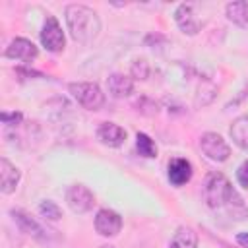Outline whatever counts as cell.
<instances>
[{"instance_id":"30bf717a","label":"cell","mask_w":248,"mask_h":248,"mask_svg":"<svg viewBox=\"0 0 248 248\" xmlns=\"http://www.w3.org/2000/svg\"><path fill=\"white\" fill-rule=\"evenodd\" d=\"M97 140L107 147H120L126 141V130L114 122H103L97 128Z\"/></svg>"},{"instance_id":"9c48e42d","label":"cell","mask_w":248,"mask_h":248,"mask_svg":"<svg viewBox=\"0 0 248 248\" xmlns=\"http://www.w3.org/2000/svg\"><path fill=\"white\" fill-rule=\"evenodd\" d=\"M39 54L37 46L29 41V39H23V37H16L8 48H6V56L12 58V60H23V62H31L35 60Z\"/></svg>"},{"instance_id":"603a6c76","label":"cell","mask_w":248,"mask_h":248,"mask_svg":"<svg viewBox=\"0 0 248 248\" xmlns=\"http://www.w3.org/2000/svg\"><path fill=\"white\" fill-rule=\"evenodd\" d=\"M236 180H238L240 186L248 188V161H244V163L238 167V170H236Z\"/></svg>"},{"instance_id":"7c38bea8","label":"cell","mask_w":248,"mask_h":248,"mask_svg":"<svg viewBox=\"0 0 248 248\" xmlns=\"http://www.w3.org/2000/svg\"><path fill=\"white\" fill-rule=\"evenodd\" d=\"M10 213H12L16 225L19 227L21 232H25V234H29V236H33V238H39V240H45V238H46V231H45L35 219H31V215H27V213L21 211V209H12Z\"/></svg>"},{"instance_id":"8fae6325","label":"cell","mask_w":248,"mask_h":248,"mask_svg":"<svg viewBox=\"0 0 248 248\" xmlns=\"http://www.w3.org/2000/svg\"><path fill=\"white\" fill-rule=\"evenodd\" d=\"M21 172L16 165H12L6 157L0 159V192L2 194H12L16 192L17 184H19Z\"/></svg>"},{"instance_id":"d6986e66","label":"cell","mask_w":248,"mask_h":248,"mask_svg":"<svg viewBox=\"0 0 248 248\" xmlns=\"http://www.w3.org/2000/svg\"><path fill=\"white\" fill-rule=\"evenodd\" d=\"M39 213H41L46 221H60V219H62V209H60L54 202H50V200H43V202L39 203Z\"/></svg>"},{"instance_id":"ffe728a7","label":"cell","mask_w":248,"mask_h":248,"mask_svg":"<svg viewBox=\"0 0 248 248\" xmlns=\"http://www.w3.org/2000/svg\"><path fill=\"white\" fill-rule=\"evenodd\" d=\"M149 64L145 58H136L132 62V68H130V74H132V79H147L149 78Z\"/></svg>"},{"instance_id":"ba28073f","label":"cell","mask_w":248,"mask_h":248,"mask_svg":"<svg viewBox=\"0 0 248 248\" xmlns=\"http://www.w3.org/2000/svg\"><path fill=\"white\" fill-rule=\"evenodd\" d=\"M122 229V217L112 209H99L95 215V231L101 236H116Z\"/></svg>"},{"instance_id":"7402d4cb","label":"cell","mask_w":248,"mask_h":248,"mask_svg":"<svg viewBox=\"0 0 248 248\" xmlns=\"http://www.w3.org/2000/svg\"><path fill=\"white\" fill-rule=\"evenodd\" d=\"M2 122L4 124H10V126H17L21 120H23V114L21 112H2Z\"/></svg>"},{"instance_id":"ac0fdd59","label":"cell","mask_w":248,"mask_h":248,"mask_svg":"<svg viewBox=\"0 0 248 248\" xmlns=\"http://www.w3.org/2000/svg\"><path fill=\"white\" fill-rule=\"evenodd\" d=\"M136 149H138V153L141 157H147V159L157 157V145H155V141L147 134H143V132H138L136 134Z\"/></svg>"},{"instance_id":"52a82bcc","label":"cell","mask_w":248,"mask_h":248,"mask_svg":"<svg viewBox=\"0 0 248 248\" xmlns=\"http://www.w3.org/2000/svg\"><path fill=\"white\" fill-rule=\"evenodd\" d=\"M174 21L178 25V29L186 35H198L200 29H202V21L198 19L196 12H194V6L192 4H180L176 10H174Z\"/></svg>"},{"instance_id":"9a60e30c","label":"cell","mask_w":248,"mask_h":248,"mask_svg":"<svg viewBox=\"0 0 248 248\" xmlns=\"http://www.w3.org/2000/svg\"><path fill=\"white\" fill-rule=\"evenodd\" d=\"M227 19L232 21L238 27H248V2L246 0H234L225 6Z\"/></svg>"},{"instance_id":"5bb4252c","label":"cell","mask_w":248,"mask_h":248,"mask_svg":"<svg viewBox=\"0 0 248 248\" xmlns=\"http://www.w3.org/2000/svg\"><path fill=\"white\" fill-rule=\"evenodd\" d=\"M107 87L114 99H124L134 93V79L124 74H112L107 79Z\"/></svg>"},{"instance_id":"6da1fadb","label":"cell","mask_w":248,"mask_h":248,"mask_svg":"<svg viewBox=\"0 0 248 248\" xmlns=\"http://www.w3.org/2000/svg\"><path fill=\"white\" fill-rule=\"evenodd\" d=\"M66 25L74 41L87 45L93 43L101 31V19L95 10L83 6V4H70L66 6Z\"/></svg>"},{"instance_id":"cb8c5ba5","label":"cell","mask_w":248,"mask_h":248,"mask_svg":"<svg viewBox=\"0 0 248 248\" xmlns=\"http://www.w3.org/2000/svg\"><path fill=\"white\" fill-rule=\"evenodd\" d=\"M236 244H240L242 248H248V232H238L236 234Z\"/></svg>"},{"instance_id":"3957f363","label":"cell","mask_w":248,"mask_h":248,"mask_svg":"<svg viewBox=\"0 0 248 248\" xmlns=\"http://www.w3.org/2000/svg\"><path fill=\"white\" fill-rule=\"evenodd\" d=\"M68 89L72 97L87 110H99L105 105V93L93 81H76V83H70Z\"/></svg>"},{"instance_id":"e0dca14e","label":"cell","mask_w":248,"mask_h":248,"mask_svg":"<svg viewBox=\"0 0 248 248\" xmlns=\"http://www.w3.org/2000/svg\"><path fill=\"white\" fill-rule=\"evenodd\" d=\"M169 248H198V234H196V231L190 229V227H180L174 232Z\"/></svg>"},{"instance_id":"8992f818","label":"cell","mask_w":248,"mask_h":248,"mask_svg":"<svg viewBox=\"0 0 248 248\" xmlns=\"http://www.w3.org/2000/svg\"><path fill=\"white\" fill-rule=\"evenodd\" d=\"M66 202H68V207L74 213H87L95 203V196L87 186L72 184L66 192Z\"/></svg>"},{"instance_id":"2e32d148","label":"cell","mask_w":248,"mask_h":248,"mask_svg":"<svg viewBox=\"0 0 248 248\" xmlns=\"http://www.w3.org/2000/svg\"><path fill=\"white\" fill-rule=\"evenodd\" d=\"M232 141L240 147V149H248V114L238 116L232 120L231 130H229Z\"/></svg>"},{"instance_id":"4fadbf2b","label":"cell","mask_w":248,"mask_h":248,"mask_svg":"<svg viewBox=\"0 0 248 248\" xmlns=\"http://www.w3.org/2000/svg\"><path fill=\"white\" fill-rule=\"evenodd\" d=\"M192 172H194V170H192L190 161H188V159H182V157L172 159V161L169 163V170H167L169 180H170V184H174V186H184L186 182H190Z\"/></svg>"},{"instance_id":"5b68a950","label":"cell","mask_w":248,"mask_h":248,"mask_svg":"<svg viewBox=\"0 0 248 248\" xmlns=\"http://www.w3.org/2000/svg\"><path fill=\"white\" fill-rule=\"evenodd\" d=\"M41 43L48 52H62L66 39H64V31L58 23V19L54 16H46L43 29H41Z\"/></svg>"},{"instance_id":"44dd1931","label":"cell","mask_w":248,"mask_h":248,"mask_svg":"<svg viewBox=\"0 0 248 248\" xmlns=\"http://www.w3.org/2000/svg\"><path fill=\"white\" fill-rule=\"evenodd\" d=\"M134 107H136L138 112H141V114H145V116H155V114L159 112V105H157L155 101H151L149 97H140V99L134 103Z\"/></svg>"},{"instance_id":"277c9868","label":"cell","mask_w":248,"mask_h":248,"mask_svg":"<svg viewBox=\"0 0 248 248\" xmlns=\"http://www.w3.org/2000/svg\"><path fill=\"white\" fill-rule=\"evenodd\" d=\"M200 147L203 151V155L215 163H223L231 157V147L229 143L215 132H205L200 138Z\"/></svg>"},{"instance_id":"7a4b0ae2","label":"cell","mask_w":248,"mask_h":248,"mask_svg":"<svg viewBox=\"0 0 248 248\" xmlns=\"http://www.w3.org/2000/svg\"><path fill=\"white\" fill-rule=\"evenodd\" d=\"M202 194H203V202L207 203V207L221 209L232 202V198L236 196V190L232 188L231 180L223 172L211 170L203 180Z\"/></svg>"}]
</instances>
